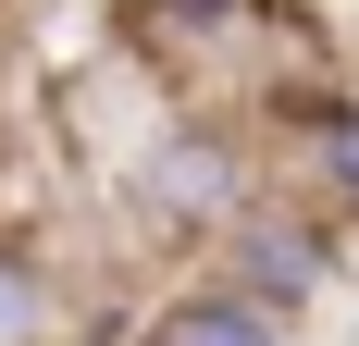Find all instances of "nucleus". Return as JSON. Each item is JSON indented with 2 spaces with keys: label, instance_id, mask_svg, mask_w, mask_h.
I'll return each mask as SVG.
<instances>
[{
  "label": "nucleus",
  "instance_id": "5",
  "mask_svg": "<svg viewBox=\"0 0 359 346\" xmlns=\"http://www.w3.org/2000/svg\"><path fill=\"white\" fill-rule=\"evenodd\" d=\"M285 173H297V186H310V198L334 210V223H359V111L334 124V137H310V148H297Z\"/></svg>",
  "mask_w": 359,
  "mask_h": 346
},
{
  "label": "nucleus",
  "instance_id": "3",
  "mask_svg": "<svg viewBox=\"0 0 359 346\" xmlns=\"http://www.w3.org/2000/svg\"><path fill=\"white\" fill-rule=\"evenodd\" d=\"M87 334V260L37 210H0V346H74Z\"/></svg>",
  "mask_w": 359,
  "mask_h": 346
},
{
  "label": "nucleus",
  "instance_id": "4",
  "mask_svg": "<svg viewBox=\"0 0 359 346\" xmlns=\"http://www.w3.org/2000/svg\"><path fill=\"white\" fill-rule=\"evenodd\" d=\"M137 346H297V321L248 310V297L211 284V272H186V284H161V297L137 310Z\"/></svg>",
  "mask_w": 359,
  "mask_h": 346
},
{
  "label": "nucleus",
  "instance_id": "1",
  "mask_svg": "<svg viewBox=\"0 0 359 346\" xmlns=\"http://www.w3.org/2000/svg\"><path fill=\"white\" fill-rule=\"evenodd\" d=\"M273 186V137H260L236 99H186L149 124V148L124 173H111V223L149 247H198L211 260V235L236 223V210Z\"/></svg>",
  "mask_w": 359,
  "mask_h": 346
},
{
  "label": "nucleus",
  "instance_id": "2",
  "mask_svg": "<svg viewBox=\"0 0 359 346\" xmlns=\"http://www.w3.org/2000/svg\"><path fill=\"white\" fill-rule=\"evenodd\" d=\"M198 272L236 284V297H248V310H273V321H310L334 284H347V223H334L297 173H273V186H260V198L211 235V260H198Z\"/></svg>",
  "mask_w": 359,
  "mask_h": 346
}]
</instances>
